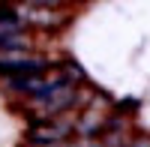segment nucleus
<instances>
[{"mask_svg": "<svg viewBox=\"0 0 150 147\" xmlns=\"http://www.w3.org/2000/svg\"><path fill=\"white\" fill-rule=\"evenodd\" d=\"M63 78L66 81H84V72L78 63H63Z\"/></svg>", "mask_w": 150, "mask_h": 147, "instance_id": "nucleus-6", "label": "nucleus"}, {"mask_svg": "<svg viewBox=\"0 0 150 147\" xmlns=\"http://www.w3.org/2000/svg\"><path fill=\"white\" fill-rule=\"evenodd\" d=\"M48 69V60L45 57H33V54H24V51H3L0 54V75H39V72Z\"/></svg>", "mask_w": 150, "mask_h": 147, "instance_id": "nucleus-1", "label": "nucleus"}, {"mask_svg": "<svg viewBox=\"0 0 150 147\" xmlns=\"http://www.w3.org/2000/svg\"><path fill=\"white\" fill-rule=\"evenodd\" d=\"M27 21L30 24H39V27H60V24H63L60 15H54L51 9H42V6H33L27 12ZM27 21H24V24H27Z\"/></svg>", "mask_w": 150, "mask_h": 147, "instance_id": "nucleus-4", "label": "nucleus"}, {"mask_svg": "<svg viewBox=\"0 0 150 147\" xmlns=\"http://www.w3.org/2000/svg\"><path fill=\"white\" fill-rule=\"evenodd\" d=\"M132 147H150V141L144 138V141H132Z\"/></svg>", "mask_w": 150, "mask_h": 147, "instance_id": "nucleus-8", "label": "nucleus"}, {"mask_svg": "<svg viewBox=\"0 0 150 147\" xmlns=\"http://www.w3.org/2000/svg\"><path fill=\"white\" fill-rule=\"evenodd\" d=\"M27 48H30V39L24 33H12L0 39V51H27Z\"/></svg>", "mask_w": 150, "mask_h": 147, "instance_id": "nucleus-5", "label": "nucleus"}, {"mask_svg": "<svg viewBox=\"0 0 150 147\" xmlns=\"http://www.w3.org/2000/svg\"><path fill=\"white\" fill-rule=\"evenodd\" d=\"M75 99H78V93H75V84L72 81H60L54 84L51 90H45L39 96H33L36 105H42L48 114H57V111H66L69 105H75Z\"/></svg>", "mask_w": 150, "mask_h": 147, "instance_id": "nucleus-2", "label": "nucleus"}, {"mask_svg": "<svg viewBox=\"0 0 150 147\" xmlns=\"http://www.w3.org/2000/svg\"><path fill=\"white\" fill-rule=\"evenodd\" d=\"M72 132L69 123H54L51 117H42V120H36L33 129H30V141L33 144H57V141H63L66 135Z\"/></svg>", "mask_w": 150, "mask_h": 147, "instance_id": "nucleus-3", "label": "nucleus"}, {"mask_svg": "<svg viewBox=\"0 0 150 147\" xmlns=\"http://www.w3.org/2000/svg\"><path fill=\"white\" fill-rule=\"evenodd\" d=\"M24 3H30V6H42V9H54V6H60V0H24Z\"/></svg>", "mask_w": 150, "mask_h": 147, "instance_id": "nucleus-7", "label": "nucleus"}]
</instances>
